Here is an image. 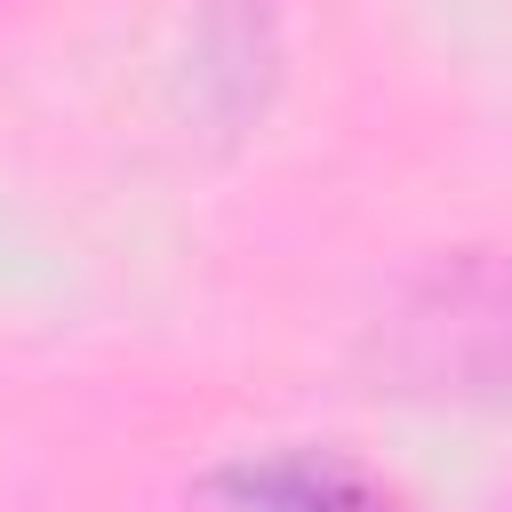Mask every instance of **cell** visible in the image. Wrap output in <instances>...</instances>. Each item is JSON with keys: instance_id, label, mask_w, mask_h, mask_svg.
Returning <instances> with one entry per match:
<instances>
[{"instance_id": "6da1fadb", "label": "cell", "mask_w": 512, "mask_h": 512, "mask_svg": "<svg viewBox=\"0 0 512 512\" xmlns=\"http://www.w3.org/2000/svg\"><path fill=\"white\" fill-rule=\"evenodd\" d=\"M408 360L424 376H512V264H464L440 272L408 304ZM472 384V392H480Z\"/></svg>"}, {"instance_id": "7a4b0ae2", "label": "cell", "mask_w": 512, "mask_h": 512, "mask_svg": "<svg viewBox=\"0 0 512 512\" xmlns=\"http://www.w3.org/2000/svg\"><path fill=\"white\" fill-rule=\"evenodd\" d=\"M216 496H224L232 512H392V496H384L360 464L312 456V448L224 464V472H216Z\"/></svg>"}]
</instances>
